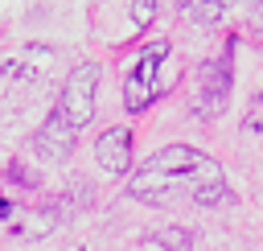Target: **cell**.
Segmentation results:
<instances>
[{
    "mask_svg": "<svg viewBox=\"0 0 263 251\" xmlns=\"http://www.w3.org/2000/svg\"><path fill=\"white\" fill-rule=\"evenodd\" d=\"M152 12H156L152 4H132V16H136V25H148V21H152Z\"/></svg>",
    "mask_w": 263,
    "mask_h": 251,
    "instance_id": "7",
    "label": "cell"
},
{
    "mask_svg": "<svg viewBox=\"0 0 263 251\" xmlns=\"http://www.w3.org/2000/svg\"><path fill=\"white\" fill-rule=\"evenodd\" d=\"M4 214H8V202H4V198H0V218H4Z\"/></svg>",
    "mask_w": 263,
    "mask_h": 251,
    "instance_id": "8",
    "label": "cell"
},
{
    "mask_svg": "<svg viewBox=\"0 0 263 251\" xmlns=\"http://www.w3.org/2000/svg\"><path fill=\"white\" fill-rule=\"evenodd\" d=\"M177 82V62H173V45L168 41H152L144 45V53L132 62L127 78H123V103L127 111H144L156 95H164Z\"/></svg>",
    "mask_w": 263,
    "mask_h": 251,
    "instance_id": "2",
    "label": "cell"
},
{
    "mask_svg": "<svg viewBox=\"0 0 263 251\" xmlns=\"http://www.w3.org/2000/svg\"><path fill=\"white\" fill-rule=\"evenodd\" d=\"M226 95H230V62H205L201 70V91H197V115H218L226 107Z\"/></svg>",
    "mask_w": 263,
    "mask_h": 251,
    "instance_id": "4",
    "label": "cell"
},
{
    "mask_svg": "<svg viewBox=\"0 0 263 251\" xmlns=\"http://www.w3.org/2000/svg\"><path fill=\"white\" fill-rule=\"evenodd\" d=\"M132 193L140 202L189 198L197 206H218L226 198V177H222V165L210 160L205 152L185 148V144H168V148L152 152L132 173Z\"/></svg>",
    "mask_w": 263,
    "mask_h": 251,
    "instance_id": "1",
    "label": "cell"
},
{
    "mask_svg": "<svg viewBox=\"0 0 263 251\" xmlns=\"http://www.w3.org/2000/svg\"><path fill=\"white\" fill-rule=\"evenodd\" d=\"M95 91H99V66H95V62L74 66V70L66 74V82H62V95H58L53 119L66 123V128L78 136V128H86L90 115H95Z\"/></svg>",
    "mask_w": 263,
    "mask_h": 251,
    "instance_id": "3",
    "label": "cell"
},
{
    "mask_svg": "<svg viewBox=\"0 0 263 251\" xmlns=\"http://www.w3.org/2000/svg\"><path fill=\"white\" fill-rule=\"evenodd\" d=\"M95 160H99L103 173H111V177L127 173V165H132V132H127V128H107V132L95 140Z\"/></svg>",
    "mask_w": 263,
    "mask_h": 251,
    "instance_id": "5",
    "label": "cell"
},
{
    "mask_svg": "<svg viewBox=\"0 0 263 251\" xmlns=\"http://www.w3.org/2000/svg\"><path fill=\"white\" fill-rule=\"evenodd\" d=\"M185 12L189 16H201V21H214V16H222V4H189Z\"/></svg>",
    "mask_w": 263,
    "mask_h": 251,
    "instance_id": "6",
    "label": "cell"
}]
</instances>
